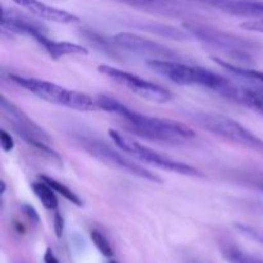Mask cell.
<instances>
[{"instance_id": "ffe728a7", "label": "cell", "mask_w": 263, "mask_h": 263, "mask_svg": "<svg viewBox=\"0 0 263 263\" xmlns=\"http://www.w3.org/2000/svg\"><path fill=\"white\" fill-rule=\"evenodd\" d=\"M113 2L122 3V4L131 5V7L163 10V12H170L171 9H174L175 4H176L172 0H113ZM175 9H177V8H175Z\"/></svg>"}, {"instance_id": "e0dca14e", "label": "cell", "mask_w": 263, "mask_h": 263, "mask_svg": "<svg viewBox=\"0 0 263 263\" xmlns=\"http://www.w3.org/2000/svg\"><path fill=\"white\" fill-rule=\"evenodd\" d=\"M32 187L33 194L36 195L41 204L46 208V210H54L58 208V198H57V193L54 192L53 187L50 185L46 184L45 181L40 180L31 185Z\"/></svg>"}, {"instance_id": "30bf717a", "label": "cell", "mask_w": 263, "mask_h": 263, "mask_svg": "<svg viewBox=\"0 0 263 263\" xmlns=\"http://www.w3.org/2000/svg\"><path fill=\"white\" fill-rule=\"evenodd\" d=\"M118 49L146 58V61H180L181 55L168 46L133 32H118L113 36Z\"/></svg>"}, {"instance_id": "5b68a950", "label": "cell", "mask_w": 263, "mask_h": 263, "mask_svg": "<svg viewBox=\"0 0 263 263\" xmlns=\"http://www.w3.org/2000/svg\"><path fill=\"white\" fill-rule=\"evenodd\" d=\"M146 66L159 76L181 86H202L221 95L230 80L220 73L181 61H146Z\"/></svg>"}, {"instance_id": "5bb4252c", "label": "cell", "mask_w": 263, "mask_h": 263, "mask_svg": "<svg viewBox=\"0 0 263 263\" xmlns=\"http://www.w3.org/2000/svg\"><path fill=\"white\" fill-rule=\"evenodd\" d=\"M36 43L43 46L44 50L50 55L53 59H61L63 57L69 55H87L89 49L79 44L69 43V41H55L53 39L48 37V35H44L36 40Z\"/></svg>"}, {"instance_id": "83f0119b", "label": "cell", "mask_w": 263, "mask_h": 263, "mask_svg": "<svg viewBox=\"0 0 263 263\" xmlns=\"http://www.w3.org/2000/svg\"><path fill=\"white\" fill-rule=\"evenodd\" d=\"M43 261L44 263H61L50 248H46L45 253H44V257H43Z\"/></svg>"}, {"instance_id": "3957f363", "label": "cell", "mask_w": 263, "mask_h": 263, "mask_svg": "<svg viewBox=\"0 0 263 263\" xmlns=\"http://www.w3.org/2000/svg\"><path fill=\"white\" fill-rule=\"evenodd\" d=\"M9 80L44 102L62 105V107H67L69 109L79 110V112L99 110L97 98H92L76 90L67 89L54 82L14 73L9 74Z\"/></svg>"}, {"instance_id": "52a82bcc", "label": "cell", "mask_w": 263, "mask_h": 263, "mask_svg": "<svg viewBox=\"0 0 263 263\" xmlns=\"http://www.w3.org/2000/svg\"><path fill=\"white\" fill-rule=\"evenodd\" d=\"M108 135H109L110 140L113 141L117 148H120L123 153H126L127 156H130L131 158L136 159V161H140L143 163L149 164V166L157 167L159 170H163V171L174 172V174L184 175V176H190V177H203L202 171H199L195 167L190 166V164L185 163V162L176 161L174 158H170L168 156H164V154L158 153L154 149L149 148V146L143 145L139 141L134 140L130 136L125 135V134L120 133L117 130H113L110 128L108 131Z\"/></svg>"}, {"instance_id": "7402d4cb", "label": "cell", "mask_w": 263, "mask_h": 263, "mask_svg": "<svg viewBox=\"0 0 263 263\" xmlns=\"http://www.w3.org/2000/svg\"><path fill=\"white\" fill-rule=\"evenodd\" d=\"M235 228L238 229V231L240 234H243L244 236H248L249 239L254 241H258V243L263 244V231L258 230L256 228H252V226L246 225V223H236Z\"/></svg>"}, {"instance_id": "8992f818", "label": "cell", "mask_w": 263, "mask_h": 263, "mask_svg": "<svg viewBox=\"0 0 263 263\" xmlns=\"http://www.w3.org/2000/svg\"><path fill=\"white\" fill-rule=\"evenodd\" d=\"M76 143L84 149L86 153L97 158L98 161L108 164L110 167L120 170V171L126 172L128 175L139 177V179L146 180V181L154 182V184H162V179L157 174L152 172L151 170L145 168L141 164L136 163L134 158L123 153L120 148H113L110 144L105 143L102 139L91 135H79L73 136Z\"/></svg>"}, {"instance_id": "4316f807", "label": "cell", "mask_w": 263, "mask_h": 263, "mask_svg": "<svg viewBox=\"0 0 263 263\" xmlns=\"http://www.w3.org/2000/svg\"><path fill=\"white\" fill-rule=\"evenodd\" d=\"M248 181L251 182L256 189L261 190L263 193V175H253L251 179H248Z\"/></svg>"}, {"instance_id": "ba28073f", "label": "cell", "mask_w": 263, "mask_h": 263, "mask_svg": "<svg viewBox=\"0 0 263 263\" xmlns=\"http://www.w3.org/2000/svg\"><path fill=\"white\" fill-rule=\"evenodd\" d=\"M193 118L208 133L263 154L262 139L234 118L215 112H198Z\"/></svg>"}, {"instance_id": "2e32d148", "label": "cell", "mask_w": 263, "mask_h": 263, "mask_svg": "<svg viewBox=\"0 0 263 263\" xmlns=\"http://www.w3.org/2000/svg\"><path fill=\"white\" fill-rule=\"evenodd\" d=\"M220 251L228 263H263L262 258L243 251L233 243H222Z\"/></svg>"}, {"instance_id": "d4e9b609", "label": "cell", "mask_w": 263, "mask_h": 263, "mask_svg": "<svg viewBox=\"0 0 263 263\" xmlns=\"http://www.w3.org/2000/svg\"><path fill=\"white\" fill-rule=\"evenodd\" d=\"M53 222H54V233H55L57 238L61 239L64 231V218L63 216H62V213L57 210H55V213H54Z\"/></svg>"}, {"instance_id": "7c38bea8", "label": "cell", "mask_w": 263, "mask_h": 263, "mask_svg": "<svg viewBox=\"0 0 263 263\" xmlns=\"http://www.w3.org/2000/svg\"><path fill=\"white\" fill-rule=\"evenodd\" d=\"M254 84L253 86H246L230 81L221 97L263 115V84Z\"/></svg>"}, {"instance_id": "484cf974", "label": "cell", "mask_w": 263, "mask_h": 263, "mask_svg": "<svg viewBox=\"0 0 263 263\" xmlns=\"http://www.w3.org/2000/svg\"><path fill=\"white\" fill-rule=\"evenodd\" d=\"M22 212L23 215H25L31 222L35 223V225H37V223L40 222V216H39V213L36 212V210L32 207V205H28V204L22 205Z\"/></svg>"}, {"instance_id": "7a4b0ae2", "label": "cell", "mask_w": 263, "mask_h": 263, "mask_svg": "<svg viewBox=\"0 0 263 263\" xmlns=\"http://www.w3.org/2000/svg\"><path fill=\"white\" fill-rule=\"evenodd\" d=\"M184 30L189 33L190 37H194L205 46H210L228 58L234 59L240 66L253 63V53L258 48L253 41L198 22H185Z\"/></svg>"}, {"instance_id": "d6986e66", "label": "cell", "mask_w": 263, "mask_h": 263, "mask_svg": "<svg viewBox=\"0 0 263 263\" xmlns=\"http://www.w3.org/2000/svg\"><path fill=\"white\" fill-rule=\"evenodd\" d=\"M82 36H84V37L86 39L91 45H94L95 48L99 49L100 51H104L105 54H109L110 57H118V51L115 49V48H118V46L117 45L112 46V44H115L113 39H112V43H110L108 39L103 37V36L99 35V33L92 32V31H89V30L82 31Z\"/></svg>"}, {"instance_id": "cb8c5ba5", "label": "cell", "mask_w": 263, "mask_h": 263, "mask_svg": "<svg viewBox=\"0 0 263 263\" xmlns=\"http://www.w3.org/2000/svg\"><path fill=\"white\" fill-rule=\"evenodd\" d=\"M0 146H2L3 152H5V153H9V152H12L15 146L13 136L10 135L9 133H7L5 130L0 131Z\"/></svg>"}, {"instance_id": "4fadbf2b", "label": "cell", "mask_w": 263, "mask_h": 263, "mask_svg": "<svg viewBox=\"0 0 263 263\" xmlns=\"http://www.w3.org/2000/svg\"><path fill=\"white\" fill-rule=\"evenodd\" d=\"M12 2L20 7L25 8L30 14L41 18V20L63 23V25H73V23L80 22V18L73 13L51 7L44 2H40V0H12Z\"/></svg>"}, {"instance_id": "f1b7e54d", "label": "cell", "mask_w": 263, "mask_h": 263, "mask_svg": "<svg viewBox=\"0 0 263 263\" xmlns=\"http://www.w3.org/2000/svg\"><path fill=\"white\" fill-rule=\"evenodd\" d=\"M0 184H2V192H0V193H2V195H3L5 193V187H7V186H5V182L4 181H2V182H0Z\"/></svg>"}, {"instance_id": "8fae6325", "label": "cell", "mask_w": 263, "mask_h": 263, "mask_svg": "<svg viewBox=\"0 0 263 263\" xmlns=\"http://www.w3.org/2000/svg\"><path fill=\"white\" fill-rule=\"evenodd\" d=\"M2 28L9 33L30 36L35 41L48 33L45 26L36 21L35 18H31L30 15L5 7L3 8L2 13Z\"/></svg>"}, {"instance_id": "f546056e", "label": "cell", "mask_w": 263, "mask_h": 263, "mask_svg": "<svg viewBox=\"0 0 263 263\" xmlns=\"http://www.w3.org/2000/svg\"><path fill=\"white\" fill-rule=\"evenodd\" d=\"M109 263H118V262H116V261H110Z\"/></svg>"}, {"instance_id": "277c9868", "label": "cell", "mask_w": 263, "mask_h": 263, "mask_svg": "<svg viewBox=\"0 0 263 263\" xmlns=\"http://www.w3.org/2000/svg\"><path fill=\"white\" fill-rule=\"evenodd\" d=\"M0 110L3 118L7 121L15 135L20 136L27 145L39 152L44 158L49 159L57 166H62L61 156L53 148H50L51 138L49 134L30 116L26 115L20 107L10 102L5 95L0 97Z\"/></svg>"}, {"instance_id": "44dd1931", "label": "cell", "mask_w": 263, "mask_h": 263, "mask_svg": "<svg viewBox=\"0 0 263 263\" xmlns=\"http://www.w3.org/2000/svg\"><path fill=\"white\" fill-rule=\"evenodd\" d=\"M90 239H91L94 246L97 247V249L103 254V256L107 257V258H112L113 254H115L112 246H110L109 240H108L100 231L91 230V233H90Z\"/></svg>"}, {"instance_id": "6da1fadb", "label": "cell", "mask_w": 263, "mask_h": 263, "mask_svg": "<svg viewBox=\"0 0 263 263\" xmlns=\"http://www.w3.org/2000/svg\"><path fill=\"white\" fill-rule=\"evenodd\" d=\"M97 102L99 109L113 113L125 120L133 133L148 140L166 144H181L195 138V131L190 126L179 121L143 115L108 95H98Z\"/></svg>"}, {"instance_id": "9a60e30c", "label": "cell", "mask_w": 263, "mask_h": 263, "mask_svg": "<svg viewBox=\"0 0 263 263\" xmlns=\"http://www.w3.org/2000/svg\"><path fill=\"white\" fill-rule=\"evenodd\" d=\"M213 61L215 63H217L218 66L222 67L223 69L229 72V73L234 74V76L241 77V79L249 80L252 82H258V84H263V72L258 71V69L249 68L247 66H240V64L233 63V62H229L223 58H218V57H213Z\"/></svg>"}, {"instance_id": "603a6c76", "label": "cell", "mask_w": 263, "mask_h": 263, "mask_svg": "<svg viewBox=\"0 0 263 263\" xmlns=\"http://www.w3.org/2000/svg\"><path fill=\"white\" fill-rule=\"evenodd\" d=\"M240 27L251 32L263 33V18H251L240 23Z\"/></svg>"}, {"instance_id": "9c48e42d", "label": "cell", "mask_w": 263, "mask_h": 263, "mask_svg": "<svg viewBox=\"0 0 263 263\" xmlns=\"http://www.w3.org/2000/svg\"><path fill=\"white\" fill-rule=\"evenodd\" d=\"M98 71L105 77L110 79L118 84L120 86L125 87L128 91L134 92L135 95L145 99L148 102L157 103V104H164L172 99V94L164 87L159 86L158 84L148 81L143 77L138 76L131 72L123 71V69L116 68V67L108 66V64H100Z\"/></svg>"}, {"instance_id": "ac0fdd59", "label": "cell", "mask_w": 263, "mask_h": 263, "mask_svg": "<svg viewBox=\"0 0 263 263\" xmlns=\"http://www.w3.org/2000/svg\"><path fill=\"white\" fill-rule=\"evenodd\" d=\"M40 180H43V181H45L46 184L50 185V186L54 189V192L58 193L59 195H62L64 199L68 200V202L72 203L73 205H76V207H84V202H82L81 198H80L73 190H71L68 186L62 184L61 181H58V180L53 179V177L50 176H45V175H41Z\"/></svg>"}]
</instances>
